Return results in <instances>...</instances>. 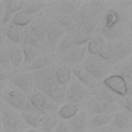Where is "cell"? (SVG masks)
Instances as JSON below:
<instances>
[{
    "mask_svg": "<svg viewBox=\"0 0 132 132\" xmlns=\"http://www.w3.org/2000/svg\"><path fill=\"white\" fill-rule=\"evenodd\" d=\"M9 84V81L8 80H3V81H0V94H1V92L7 87V85Z\"/></svg>",
    "mask_w": 132,
    "mask_h": 132,
    "instance_id": "obj_40",
    "label": "cell"
},
{
    "mask_svg": "<svg viewBox=\"0 0 132 132\" xmlns=\"http://www.w3.org/2000/svg\"><path fill=\"white\" fill-rule=\"evenodd\" d=\"M0 99L2 103L16 111L33 110L30 105L28 95L10 84H8L7 87L1 92Z\"/></svg>",
    "mask_w": 132,
    "mask_h": 132,
    "instance_id": "obj_3",
    "label": "cell"
},
{
    "mask_svg": "<svg viewBox=\"0 0 132 132\" xmlns=\"http://www.w3.org/2000/svg\"><path fill=\"white\" fill-rule=\"evenodd\" d=\"M59 118L57 116V111L55 112H46L43 119V122L40 126V130L42 132H54L58 122H59Z\"/></svg>",
    "mask_w": 132,
    "mask_h": 132,
    "instance_id": "obj_33",
    "label": "cell"
},
{
    "mask_svg": "<svg viewBox=\"0 0 132 132\" xmlns=\"http://www.w3.org/2000/svg\"><path fill=\"white\" fill-rule=\"evenodd\" d=\"M114 132H131V129L130 130H118V131H114Z\"/></svg>",
    "mask_w": 132,
    "mask_h": 132,
    "instance_id": "obj_46",
    "label": "cell"
},
{
    "mask_svg": "<svg viewBox=\"0 0 132 132\" xmlns=\"http://www.w3.org/2000/svg\"><path fill=\"white\" fill-rule=\"evenodd\" d=\"M80 66L89 72L98 82L110 74L112 65L101 59L97 55H89L81 62Z\"/></svg>",
    "mask_w": 132,
    "mask_h": 132,
    "instance_id": "obj_6",
    "label": "cell"
},
{
    "mask_svg": "<svg viewBox=\"0 0 132 132\" xmlns=\"http://www.w3.org/2000/svg\"><path fill=\"white\" fill-rule=\"evenodd\" d=\"M21 118L25 122V124L31 128V129H39L45 113L44 112H38L35 110H24V111H19Z\"/></svg>",
    "mask_w": 132,
    "mask_h": 132,
    "instance_id": "obj_22",
    "label": "cell"
},
{
    "mask_svg": "<svg viewBox=\"0 0 132 132\" xmlns=\"http://www.w3.org/2000/svg\"><path fill=\"white\" fill-rule=\"evenodd\" d=\"M119 108L120 106L118 104L109 103V102L97 99L96 97H93V96H91L85 102V109L89 119L99 114H112Z\"/></svg>",
    "mask_w": 132,
    "mask_h": 132,
    "instance_id": "obj_8",
    "label": "cell"
},
{
    "mask_svg": "<svg viewBox=\"0 0 132 132\" xmlns=\"http://www.w3.org/2000/svg\"><path fill=\"white\" fill-rule=\"evenodd\" d=\"M22 46V51H23V56H24V61H23V66H26L28 64H30L31 62H33L36 58H38L40 55H42V53L31 45H27V44H21ZM22 66V67H23Z\"/></svg>",
    "mask_w": 132,
    "mask_h": 132,
    "instance_id": "obj_34",
    "label": "cell"
},
{
    "mask_svg": "<svg viewBox=\"0 0 132 132\" xmlns=\"http://www.w3.org/2000/svg\"><path fill=\"white\" fill-rule=\"evenodd\" d=\"M47 25H48V16L46 14H37L34 20L28 26L30 32L45 46V39H46V32H47ZM46 48V46H45ZM47 52V51H46Z\"/></svg>",
    "mask_w": 132,
    "mask_h": 132,
    "instance_id": "obj_14",
    "label": "cell"
},
{
    "mask_svg": "<svg viewBox=\"0 0 132 132\" xmlns=\"http://www.w3.org/2000/svg\"><path fill=\"white\" fill-rule=\"evenodd\" d=\"M0 117L2 132H24L29 129L20 116V112L0 101Z\"/></svg>",
    "mask_w": 132,
    "mask_h": 132,
    "instance_id": "obj_4",
    "label": "cell"
},
{
    "mask_svg": "<svg viewBox=\"0 0 132 132\" xmlns=\"http://www.w3.org/2000/svg\"><path fill=\"white\" fill-rule=\"evenodd\" d=\"M3 44H4V35L2 32V28H0V48L2 47Z\"/></svg>",
    "mask_w": 132,
    "mask_h": 132,
    "instance_id": "obj_43",
    "label": "cell"
},
{
    "mask_svg": "<svg viewBox=\"0 0 132 132\" xmlns=\"http://www.w3.org/2000/svg\"><path fill=\"white\" fill-rule=\"evenodd\" d=\"M132 41L131 37H122L111 41H105L102 50L97 55L110 65H116L128 58H131Z\"/></svg>",
    "mask_w": 132,
    "mask_h": 132,
    "instance_id": "obj_2",
    "label": "cell"
},
{
    "mask_svg": "<svg viewBox=\"0 0 132 132\" xmlns=\"http://www.w3.org/2000/svg\"><path fill=\"white\" fill-rule=\"evenodd\" d=\"M131 122H132V112H129L124 108H119L113 113L110 127L113 129V131L130 130Z\"/></svg>",
    "mask_w": 132,
    "mask_h": 132,
    "instance_id": "obj_16",
    "label": "cell"
},
{
    "mask_svg": "<svg viewBox=\"0 0 132 132\" xmlns=\"http://www.w3.org/2000/svg\"><path fill=\"white\" fill-rule=\"evenodd\" d=\"M105 40L99 34H94L87 42V53L89 55H98L102 50Z\"/></svg>",
    "mask_w": 132,
    "mask_h": 132,
    "instance_id": "obj_30",
    "label": "cell"
},
{
    "mask_svg": "<svg viewBox=\"0 0 132 132\" xmlns=\"http://www.w3.org/2000/svg\"><path fill=\"white\" fill-rule=\"evenodd\" d=\"M74 46V39H73V35L70 32H67L66 35L59 41L54 55L58 58L60 56H62L63 54H65L66 52H68L70 48H72Z\"/></svg>",
    "mask_w": 132,
    "mask_h": 132,
    "instance_id": "obj_29",
    "label": "cell"
},
{
    "mask_svg": "<svg viewBox=\"0 0 132 132\" xmlns=\"http://www.w3.org/2000/svg\"><path fill=\"white\" fill-rule=\"evenodd\" d=\"M66 88L67 86H57L55 87L46 96L58 106H61L65 102V96H66Z\"/></svg>",
    "mask_w": 132,
    "mask_h": 132,
    "instance_id": "obj_32",
    "label": "cell"
},
{
    "mask_svg": "<svg viewBox=\"0 0 132 132\" xmlns=\"http://www.w3.org/2000/svg\"><path fill=\"white\" fill-rule=\"evenodd\" d=\"M71 68V72H72V75H74V77L79 80L82 85H85L86 87H88L89 89L93 90L97 85H98V81L89 73L87 72L80 65H77V66H73V67H70Z\"/></svg>",
    "mask_w": 132,
    "mask_h": 132,
    "instance_id": "obj_23",
    "label": "cell"
},
{
    "mask_svg": "<svg viewBox=\"0 0 132 132\" xmlns=\"http://www.w3.org/2000/svg\"><path fill=\"white\" fill-rule=\"evenodd\" d=\"M132 2H111L105 3L99 15L97 29L99 35L108 41L130 36Z\"/></svg>",
    "mask_w": 132,
    "mask_h": 132,
    "instance_id": "obj_1",
    "label": "cell"
},
{
    "mask_svg": "<svg viewBox=\"0 0 132 132\" xmlns=\"http://www.w3.org/2000/svg\"><path fill=\"white\" fill-rule=\"evenodd\" d=\"M4 4H5V1L0 0V18L1 19H2V15H3V11H4Z\"/></svg>",
    "mask_w": 132,
    "mask_h": 132,
    "instance_id": "obj_41",
    "label": "cell"
},
{
    "mask_svg": "<svg viewBox=\"0 0 132 132\" xmlns=\"http://www.w3.org/2000/svg\"><path fill=\"white\" fill-rule=\"evenodd\" d=\"M113 113L112 114H99L95 116L91 119H89V124H88V129H96V128H102L109 126L112 120Z\"/></svg>",
    "mask_w": 132,
    "mask_h": 132,
    "instance_id": "obj_31",
    "label": "cell"
},
{
    "mask_svg": "<svg viewBox=\"0 0 132 132\" xmlns=\"http://www.w3.org/2000/svg\"><path fill=\"white\" fill-rule=\"evenodd\" d=\"M0 67L2 69H4L5 71H8V72H11V70H12L11 65H10V61H9L8 51H7L5 43L0 48Z\"/></svg>",
    "mask_w": 132,
    "mask_h": 132,
    "instance_id": "obj_37",
    "label": "cell"
},
{
    "mask_svg": "<svg viewBox=\"0 0 132 132\" xmlns=\"http://www.w3.org/2000/svg\"><path fill=\"white\" fill-rule=\"evenodd\" d=\"M100 82L120 98H125L126 96H132V84L127 82L123 77L114 73L108 74Z\"/></svg>",
    "mask_w": 132,
    "mask_h": 132,
    "instance_id": "obj_9",
    "label": "cell"
},
{
    "mask_svg": "<svg viewBox=\"0 0 132 132\" xmlns=\"http://www.w3.org/2000/svg\"><path fill=\"white\" fill-rule=\"evenodd\" d=\"M58 65L59 64L56 63L46 68L31 72L34 80V89L43 93L44 95H47L55 87H57L58 84L55 78V71Z\"/></svg>",
    "mask_w": 132,
    "mask_h": 132,
    "instance_id": "obj_5",
    "label": "cell"
},
{
    "mask_svg": "<svg viewBox=\"0 0 132 132\" xmlns=\"http://www.w3.org/2000/svg\"><path fill=\"white\" fill-rule=\"evenodd\" d=\"M24 132H42V131L40 129H31V128H29V129L25 130Z\"/></svg>",
    "mask_w": 132,
    "mask_h": 132,
    "instance_id": "obj_44",
    "label": "cell"
},
{
    "mask_svg": "<svg viewBox=\"0 0 132 132\" xmlns=\"http://www.w3.org/2000/svg\"><path fill=\"white\" fill-rule=\"evenodd\" d=\"M4 43L7 47L8 51V56H9V61L11 68L13 70L20 69L23 66V61H24V56H23V51L21 44L12 43L4 38Z\"/></svg>",
    "mask_w": 132,
    "mask_h": 132,
    "instance_id": "obj_18",
    "label": "cell"
},
{
    "mask_svg": "<svg viewBox=\"0 0 132 132\" xmlns=\"http://www.w3.org/2000/svg\"><path fill=\"white\" fill-rule=\"evenodd\" d=\"M111 72L123 77L127 82L132 84V63L131 58H128L120 63H117L112 66Z\"/></svg>",
    "mask_w": 132,
    "mask_h": 132,
    "instance_id": "obj_24",
    "label": "cell"
},
{
    "mask_svg": "<svg viewBox=\"0 0 132 132\" xmlns=\"http://www.w3.org/2000/svg\"><path fill=\"white\" fill-rule=\"evenodd\" d=\"M54 132H71V130H70V128H69V126H68V124H67L66 121L60 120L58 122V124H57Z\"/></svg>",
    "mask_w": 132,
    "mask_h": 132,
    "instance_id": "obj_38",
    "label": "cell"
},
{
    "mask_svg": "<svg viewBox=\"0 0 132 132\" xmlns=\"http://www.w3.org/2000/svg\"><path fill=\"white\" fill-rule=\"evenodd\" d=\"M87 57V45H74L68 52L57 58V63L61 65H67L69 67L80 65Z\"/></svg>",
    "mask_w": 132,
    "mask_h": 132,
    "instance_id": "obj_12",
    "label": "cell"
},
{
    "mask_svg": "<svg viewBox=\"0 0 132 132\" xmlns=\"http://www.w3.org/2000/svg\"><path fill=\"white\" fill-rule=\"evenodd\" d=\"M0 74H11V72H8V71H5L4 69H2L0 67Z\"/></svg>",
    "mask_w": 132,
    "mask_h": 132,
    "instance_id": "obj_45",
    "label": "cell"
},
{
    "mask_svg": "<svg viewBox=\"0 0 132 132\" xmlns=\"http://www.w3.org/2000/svg\"><path fill=\"white\" fill-rule=\"evenodd\" d=\"M55 78L59 86H67L72 78L71 68L67 65L59 64L55 71Z\"/></svg>",
    "mask_w": 132,
    "mask_h": 132,
    "instance_id": "obj_28",
    "label": "cell"
},
{
    "mask_svg": "<svg viewBox=\"0 0 132 132\" xmlns=\"http://www.w3.org/2000/svg\"><path fill=\"white\" fill-rule=\"evenodd\" d=\"M11 74H12V73H11ZM11 74H0V81H3V80H8Z\"/></svg>",
    "mask_w": 132,
    "mask_h": 132,
    "instance_id": "obj_42",
    "label": "cell"
},
{
    "mask_svg": "<svg viewBox=\"0 0 132 132\" xmlns=\"http://www.w3.org/2000/svg\"><path fill=\"white\" fill-rule=\"evenodd\" d=\"M92 96V91L74 76L71 78L70 82L66 88L65 102L69 104H82Z\"/></svg>",
    "mask_w": 132,
    "mask_h": 132,
    "instance_id": "obj_7",
    "label": "cell"
},
{
    "mask_svg": "<svg viewBox=\"0 0 132 132\" xmlns=\"http://www.w3.org/2000/svg\"><path fill=\"white\" fill-rule=\"evenodd\" d=\"M8 81L10 85H12L13 87L21 90L27 95H29L34 90V80L31 72H27L23 70L13 72L10 75Z\"/></svg>",
    "mask_w": 132,
    "mask_h": 132,
    "instance_id": "obj_13",
    "label": "cell"
},
{
    "mask_svg": "<svg viewBox=\"0 0 132 132\" xmlns=\"http://www.w3.org/2000/svg\"><path fill=\"white\" fill-rule=\"evenodd\" d=\"M46 6H47V2L45 1H36V0L24 1L21 10L31 15H37L40 12H42Z\"/></svg>",
    "mask_w": 132,
    "mask_h": 132,
    "instance_id": "obj_27",
    "label": "cell"
},
{
    "mask_svg": "<svg viewBox=\"0 0 132 132\" xmlns=\"http://www.w3.org/2000/svg\"><path fill=\"white\" fill-rule=\"evenodd\" d=\"M57 63V57L54 54H42L40 55L38 58H36L33 62H31L30 64L23 66L22 70L23 71H27V72H33V71H37L43 68H46L53 64Z\"/></svg>",
    "mask_w": 132,
    "mask_h": 132,
    "instance_id": "obj_17",
    "label": "cell"
},
{
    "mask_svg": "<svg viewBox=\"0 0 132 132\" xmlns=\"http://www.w3.org/2000/svg\"><path fill=\"white\" fill-rule=\"evenodd\" d=\"M36 15H31V14H28L22 10H20L19 12H16L8 23L12 24V25H15V26H20V27H23V28H26L30 25V23L34 20Z\"/></svg>",
    "mask_w": 132,
    "mask_h": 132,
    "instance_id": "obj_35",
    "label": "cell"
},
{
    "mask_svg": "<svg viewBox=\"0 0 132 132\" xmlns=\"http://www.w3.org/2000/svg\"><path fill=\"white\" fill-rule=\"evenodd\" d=\"M21 44H27V45H31L34 46L36 48H38L42 54H46V48L45 46L30 32V30L28 29V27L25 28V33H24V37H23V41Z\"/></svg>",
    "mask_w": 132,
    "mask_h": 132,
    "instance_id": "obj_36",
    "label": "cell"
},
{
    "mask_svg": "<svg viewBox=\"0 0 132 132\" xmlns=\"http://www.w3.org/2000/svg\"><path fill=\"white\" fill-rule=\"evenodd\" d=\"M0 132H2V125H1V117H0Z\"/></svg>",
    "mask_w": 132,
    "mask_h": 132,
    "instance_id": "obj_47",
    "label": "cell"
},
{
    "mask_svg": "<svg viewBox=\"0 0 132 132\" xmlns=\"http://www.w3.org/2000/svg\"><path fill=\"white\" fill-rule=\"evenodd\" d=\"M23 2L22 0H5V4H4V11H3V15L1 19V24L2 25H6L10 19L22 9L23 6Z\"/></svg>",
    "mask_w": 132,
    "mask_h": 132,
    "instance_id": "obj_25",
    "label": "cell"
},
{
    "mask_svg": "<svg viewBox=\"0 0 132 132\" xmlns=\"http://www.w3.org/2000/svg\"><path fill=\"white\" fill-rule=\"evenodd\" d=\"M81 105L82 104H69V103L62 104L61 106H59L57 110V116L59 120L68 121L78 112V110L81 108Z\"/></svg>",
    "mask_w": 132,
    "mask_h": 132,
    "instance_id": "obj_26",
    "label": "cell"
},
{
    "mask_svg": "<svg viewBox=\"0 0 132 132\" xmlns=\"http://www.w3.org/2000/svg\"><path fill=\"white\" fill-rule=\"evenodd\" d=\"M71 132H87L88 131V124H89V117L86 112L85 107L81 106V108L78 110V112L66 121Z\"/></svg>",
    "mask_w": 132,
    "mask_h": 132,
    "instance_id": "obj_19",
    "label": "cell"
},
{
    "mask_svg": "<svg viewBox=\"0 0 132 132\" xmlns=\"http://www.w3.org/2000/svg\"><path fill=\"white\" fill-rule=\"evenodd\" d=\"M92 91V96L93 97H96L97 99H100V100H103V101H106V102H109V103H114V104H118L120 106L121 104V101L123 98H120L119 96H117L114 93H112L110 90H108L105 86H103L100 81L98 82V85L93 89L91 90Z\"/></svg>",
    "mask_w": 132,
    "mask_h": 132,
    "instance_id": "obj_20",
    "label": "cell"
},
{
    "mask_svg": "<svg viewBox=\"0 0 132 132\" xmlns=\"http://www.w3.org/2000/svg\"><path fill=\"white\" fill-rule=\"evenodd\" d=\"M29 102L33 110L38 112H55L59 106L56 105L46 95L34 89L29 95Z\"/></svg>",
    "mask_w": 132,
    "mask_h": 132,
    "instance_id": "obj_11",
    "label": "cell"
},
{
    "mask_svg": "<svg viewBox=\"0 0 132 132\" xmlns=\"http://www.w3.org/2000/svg\"><path fill=\"white\" fill-rule=\"evenodd\" d=\"M66 29L55 19L48 16V25H47V32H46V39H45V46L46 51L50 54H54L55 50L59 43V41L66 35Z\"/></svg>",
    "mask_w": 132,
    "mask_h": 132,
    "instance_id": "obj_10",
    "label": "cell"
},
{
    "mask_svg": "<svg viewBox=\"0 0 132 132\" xmlns=\"http://www.w3.org/2000/svg\"><path fill=\"white\" fill-rule=\"evenodd\" d=\"M2 32H3L4 38L6 40H8V41H10L12 43L21 44L22 41H23V37H24V33H25V28L12 25L10 23H7L2 28Z\"/></svg>",
    "mask_w": 132,
    "mask_h": 132,
    "instance_id": "obj_21",
    "label": "cell"
},
{
    "mask_svg": "<svg viewBox=\"0 0 132 132\" xmlns=\"http://www.w3.org/2000/svg\"><path fill=\"white\" fill-rule=\"evenodd\" d=\"M82 2L84 1H56L47 3V5L48 7L51 6V11L53 14L72 15L82 4Z\"/></svg>",
    "mask_w": 132,
    "mask_h": 132,
    "instance_id": "obj_15",
    "label": "cell"
},
{
    "mask_svg": "<svg viewBox=\"0 0 132 132\" xmlns=\"http://www.w3.org/2000/svg\"><path fill=\"white\" fill-rule=\"evenodd\" d=\"M87 132H114L113 129L109 126L106 127H102V128H96V129H88Z\"/></svg>",
    "mask_w": 132,
    "mask_h": 132,
    "instance_id": "obj_39",
    "label": "cell"
}]
</instances>
